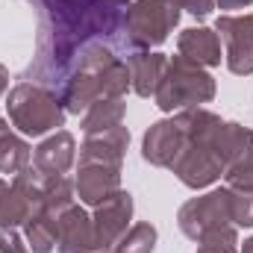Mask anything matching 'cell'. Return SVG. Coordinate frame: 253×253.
<instances>
[{"label":"cell","mask_w":253,"mask_h":253,"mask_svg":"<svg viewBox=\"0 0 253 253\" xmlns=\"http://www.w3.org/2000/svg\"><path fill=\"white\" fill-rule=\"evenodd\" d=\"M39 12L36 59L24 71L27 83H39L59 94L83 47L103 42L132 50L126 39V3L115 0H30Z\"/></svg>","instance_id":"obj_1"},{"label":"cell","mask_w":253,"mask_h":253,"mask_svg":"<svg viewBox=\"0 0 253 253\" xmlns=\"http://www.w3.org/2000/svg\"><path fill=\"white\" fill-rule=\"evenodd\" d=\"M126 88H129L126 59L115 53V47L91 42L88 47H83L74 71L59 88V100L68 115H80L100 97H124Z\"/></svg>","instance_id":"obj_2"},{"label":"cell","mask_w":253,"mask_h":253,"mask_svg":"<svg viewBox=\"0 0 253 253\" xmlns=\"http://www.w3.org/2000/svg\"><path fill=\"white\" fill-rule=\"evenodd\" d=\"M6 112L12 126H18L24 135H44V132H56L65 126V106L56 91L39 85V83H27L21 80L15 88H9L6 94Z\"/></svg>","instance_id":"obj_3"},{"label":"cell","mask_w":253,"mask_h":253,"mask_svg":"<svg viewBox=\"0 0 253 253\" xmlns=\"http://www.w3.org/2000/svg\"><path fill=\"white\" fill-rule=\"evenodd\" d=\"M215 97V80L203 65L191 62L186 56H171L159 88L153 94L162 112H183L191 106H203Z\"/></svg>","instance_id":"obj_4"},{"label":"cell","mask_w":253,"mask_h":253,"mask_svg":"<svg viewBox=\"0 0 253 253\" xmlns=\"http://www.w3.org/2000/svg\"><path fill=\"white\" fill-rule=\"evenodd\" d=\"M180 24V9L171 0H135L126 6V39L132 50L159 47Z\"/></svg>","instance_id":"obj_5"},{"label":"cell","mask_w":253,"mask_h":253,"mask_svg":"<svg viewBox=\"0 0 253 253\" xmlns=\"http://www.w3.org/2000/svg\"><path fill=\"white\" fill-rule=\"evenodd\" d=\"M171 171L183 186H189L194 191L221 180L224 177V159L218 153V135H212V138H189L186 135V147L177 156V162L171 165Z\"/></svg>","instance_id":"obj_6"},{"label":"cell","mask_w":253,"mask_h":253,"mask_svg":"<svg viewBox=\"0 0 253 253\" xmlns=\"http://www.w3.org/2000/svg\"><path fill=\"white\" fill-rule=\"evenodd\" d=\"M177 224L183 230V236L197 242L212 230L230 227L233 224V203H230V189H215L206 191L200 197H191L189 203L180 206L177 212ZM236 227V224H233Z\"/></svg>","instance_id":"obj_7"},{"label":"cell","mask_w":253,"mask_h":253,"mask_svg":"<svg viewBox=\"0 0 253 253\" xmlns=\"http://www.w3.org/2000/svg\"><path fill=\"white\" fill-rule=\"evenodd\" d=\"M218 153L224 159L227 189H253V129L224 121L218 132Z\"/></svg>","instance_id":"obj_8"},{"label":"cell","mask_w":253,"mask_h":253,"mask_svg":"<svg viewBox=\"0 0 253 253\" xmlns=\"http://www.w3.org/2000/svg\"><path fill=\"white\" fill-rule=\"evenodd\" d=\"M215 33L224 42V62L233 74H253V12L248 15H221L215 21Z\"/></svg>","instance_id":"obj_9"},{"label":"cell","mask_w":253,"mask_h":253,"mask_svg":"<svg viewBox=\"0 0 253 253\" xmlns=\"http://www.w3.org/2000/svg\"><path fill=\"white\" fill-rule=\"evenodd\" d=\"M132 221V194L129 191H115L109 200H103L100 206H94L91 224H94V242L97 251H112L118 245V239L129 230Z\"/></svg>","instance_id":"obj_10"},{"label":"cell","mask_w":253,"mask_h":253,"mask_svg":"<svg viewBox=\"0 0 253 253\" xmlns=\"http://www.w3.org/2000/svg\"><path fill=\"white\" fill-rule=\"evenodd\" d=\"M183 147H186V132L177 124V118H162V121L150 124V129L141 138V156L153 168H168L171 171V165L177 162Z\"/></svg>","instance_id":"obj_11"},{"label":"cell","mask_w":253,"mask_h":253,"mask_svg":"<svg viewBox=\"0 0 253 253\" xmlns=\"http://www.w3.org/2000/svg\"><path fill=\"white\" fill-rule=\"evenodd\" d=\"M74 189H77L80 203H85V206H100V203L109 200L115 191H121V168H118V165H97V162L77 165Z\"/></svg>","instance_id":"obj_12"},{"label":"cell","mask_w":253,"mask_h":253,"mask_svg":"<svg viewBox=\"0 0 253 253\" xmlns=\"http://www.w3.org/2000/svg\"><path fill=\"white\" fill-rule=\"evenodd\" d=\"M56 251L59 253H94L97 251L91 215L80 203L68 206L59 215V224H56Z\"/></svg>","instance_id":"obj_13"},{"label":"cell","mask_w":253,"mask_h":253,"mask_svg":"<svg viewBox=\"0 0 253 253\" xmlns=\"http://www.w3.org/2000/svg\"><path fill=\"white\" fill-rule=\"evenodd\" d=\"M77 159V141L68 129H56L33 150V168L44 177H62L74 168Z\"/></svg>","instance_id":"obj_14"},{"label":"cell","mask_w":253,"mask_h":253,"mask_svg":"<svg viewBox=\"0 0 253 253\" xmlns=\"http://www.w3.org/2000/svg\"><path fill=\"white\" fill-rule=\"evenodd\" d=\"M126 144H129V129L124 124L103 129V132H88L83 147H80V165L97 162V165H118L121 168Z\"/></svg>","instance_id":"obj_15"},{"label":"cell","mask_w":253,"mask_h":253,"mask_svg":"<svg viewBox=\"0 0 253 253\" xmlns=\"http://www.w3.org/2000/svg\"><path fill=\"white\" fill-rule=\"evenodd\" d=\"M168 56L150 53V50H129L126 53V68H129V88L138 97H153L159 88V80L165 74Z\"/></svg>","instance_id":"obj_16"},{"label":"cell","mask_w":253,"mask_h":253,"mask_svg":"<svg viewBox=\"0 0 253 253\" xmlns=\"http://www.w3.org/2000/svg\"><path fill=\"white\" fill-rule=\"evenodd\" d=\"M177 50L180 56L203 65V68H215L221 65V36L209 27H189L180 33Z\"/></svg>","instance_id":"obj_17"},{"label":"cell","mask_w":253,"mask_h":253,"mask_svg":"<svg viewBox=\"0 0 253 253\" xmlns=\"http://www.w3.org/2000/svg\"><path fill=\"white\" fill-rule=\"evenodd\" d=\"M39 212V206L18 189L15 183L0 180V227H24L33 215Z\"/></svg>","instance_id":"obj_18"},{"label":"cell","mask_w":253,"mask_h":253,"mask_svg":"<svg viewBox=\"0 0 253 253\" xmlns=\"http://www.w3.org/2000/svg\"><path fill=\"white\" fill-rule=\"evenodd\" d=\"M33 162V147L9 129V121L0 118V174H21Z\"/></svg>","instance_id":"obj_19"},{"label":"cell","mask_w":253,"mask_h":253,"mask_svg":"<svg viewBox=\"0 0 253 253\" xmlns=\"http://www.w3.org/2000/svg\"><path fill=\"white\" fill-rule=\"evenodd\" d=\"M126 115V103L124 97H100V100H94L85 112H83V132L88 135V132H103V129H112V126H118L124 121Z\"/></svg>","instance_id":"obj_20"},{"label":"cell","mask_w":253,"mask_h":253,"mask_svg":"<svg viewBox=\"0 0 253 253\" xmlns=\"http://www.w3.org/2000/svg\"><path fill=\"white\" fill-rule=\"evenodd\" d=\"M56 224H59V218L44 209H39L24 224V239L30 245V253H50L56 248Z\"/></svg>","instance_id":"obj_21"},{"label":"cell","mask_w":253,"mask_h":253,"mask_svg":"<svg viewBox=\"0 0 253 253\" xmlns=\"http://www.w3.org/2000/svg\"><path fill=\"white\" fill-rule=\"evenodd\" d=\"M77 189H74V180H68V177H47V183H44V203H42V209L44 212H50V215H62L68 206H74L77 203Z\"/></svg>","instance_id":"obj_22"},{"label":"cell","mask_w":253,"mask_h":253,"mask_svg":"<svg viewBox=\"0 0 253 253\" xmlns=\"http://www.w3.org/2000/svg\"><path fill=\"white\" fill-rule=\"evenodd\" d=\"M156 248V227L147 221H138L118 239V245L112 248L115 253H153Z\"/></svg>","instance_id":"obj_23"},{"label":"cell","mask_w":253,"mask_h":253,"mask_svg":"<svg viewBox=\"0 0 253 253\" xmlns=\"http://www.w3.org/2000/svg\"><path fill=\"white\" fill-rule=\"evenodd\" d=\"M194 253H239V236H236V227H221V230H212L206 233L203 239H197V251Z\"/></svg>","instance_id":"obj_24"},{"label":"cell","mask_w":253,"mask_h":253,"mask_svg":"<svg viewBox=\"0 0 253 253\" xmlns=\"http://www.w3.org/2000/svg\"><path fill=\"white\" fill-rule=\"evenodd\" d=\"M230 203H233V224L253 227V189H230Z\"/></svg>","instance_id":"obj_25"},{"label":"cell","mask_w":253,"mask_h":253,"mask_svg":"<svg viewBox=\"0 0 253 253\" xmlns=\"http://www.w3.org/2000/svg\"><path fill=\"white\" fill-rule=\"evenodd\" d=\"M0 253H30V245L15 227H0Z\"/></svg>","instance_id":"obj_26"},{"label":"cell","mask_w":253,"mask_h":253,"mask_svg":"<svg viewBox=\"0 0 253 253\" xmlns=\"http://www.w3.org/2000/svg\"><path fill=\"white\" fill-rule=\"evenodd\" d=\"M177 9H186L194 18H206L212 9H215V0H171Z\"/></svg>","instance_id":"obj_27"},{"label":"cell","mask_w":253,"mask_h":253,"mask_svg":"<svg viewBox=\"0 0 253 253\" xmlns=\"http://www.w3.org/2000/svg\"><path fill=\"white\" fill-rule=\"evenodd\" d=\"M221 9H245V6H251L253 0H215Z\"/></svg>","instance_id":"obj_28"},{"label":"cell","mask_w":253,"mask_h":253,"mask_svg":"<svg viewBox=\"0 0 253 253\" xmlns=\"http://www.w3.org/2000/svg\"><path fill=\"white\" fill-rule=\"evenodd\" d=\"M6 88H9V71L0 65V94H6Z\"/></svg>","instance_id":"obj_29"},{"label":"cell","mask_w":253,"mask_h":253,"mask_svg":"<svg viewBox=\"0 0 253 253\" xmlns=\"http://www.w3.org/2000/svg\"><path fill=\"white\" fill-rule=\"evenodd\" d=\"M242 253H253V236H251V239H245V248H242Z\"/></svg>","instance_id":"obj_30"},{"label":"cell","mask_w":253,"mask_h":253,"mask_svg":"<svg viewBox=\"0 0 253 253\" xmlns=\"http://www.w3.org/2000/svg\"><path fill=\"white\" fill-rule=\"evenodd\" d=\"M115 3H126V0H115Z\"/></svg>","instance_id":"obj_31"},{"label":"cell","mask_w":253,"mask_h":253,"mask_svg":"<svg viewBox=\"0 0 253 253\" xmlns=\"http://www.w3.org/2000/svg\"><path fill=\"white\" fill-rule=\"evenodd\" d=\"M103 253H115V251H103Z\"/></svg>","instance_id":"obj_32"}]
</instances>
